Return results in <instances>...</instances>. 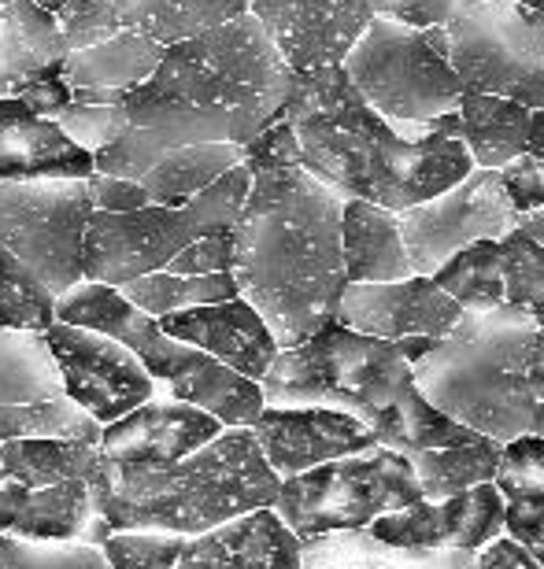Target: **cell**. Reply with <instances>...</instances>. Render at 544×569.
<instances>
[{"label": "cell", "instance_id": "obj_46", "mask_svg": "<svg viewBox=\"0 0 544 569\" xmlns=\"http://www.w3.org/2000/svg\"><path fill=\"white\" fill-rule=\"evenodd\" d=\"M501 181H504L507 200H512V208L518 214L534 211L544 203V181H541V167H537L534 152H523V156H515L512 163H504Z\"/></svg>", "mask_w": 544, "mask_h": 569}, {"label": "cell", "instance_id": "obj_45", "mask_svg": "<svg viewBox=\"0 0 544 569\" xmlns=\"http://www.w3.org/2000/svg\"><path fill=\"white\" fill-rule=\"evenodd\" d=\"M86 189H89V200H93V211H138V208H149V192L141 189V181H130V178H116V174H93L86 178Z\"/></svg>", "mask_w": 544, "mask_h": 569}, {"label": "cell", "instance_id": "obj_1", "mask_svg": "<svg viewBox=\"0 0 544 569\" xmlns=\"http://www.w3.org/2000/svg\"><path fill=\"white\" fill-rule=\"evenodd\" d=\"M293 71L253 16L167 44L160 67L122 97L130 127L93 156V170L138 181L167 148H245L286 108Z\"/></svg>", "mask_w": 544, "mask_h": 569}, {"label": "cell", "instance_id": "obj_29", "mask_svg": "<svg viewBox=\"0 0 544 569\" xmlns=\"http://www.w3.org/2000/svg\"><path fill=\"white\" fill-rule=\"evenodd\" d=\"M248 16V0H116V19L156 44H178Z\"/></svg>", "mask_w": 544, "mask_h": 569}, {"label": "cell", "instance_id": "obj_22", "mask_svg": "<svg viewBox=\"0 0 544 569\" xmlns=\"http://www.w3.org/2000/svg\"><path fill=\"white\" fill-rule=\"evenodd\" d=\"M160 60L164 44L133 30H119L93 49L67 52L63 82L71 86V104H122V97L138 89Z\"/></svg>", "mask_w": 544, "mask_h": 569}, {"label": "cell", "instance_id": "obj_52", "mask_svg": "<svg viewBox=\"0 0 544 569\" xmlns=\"http://www.w3.org/2000/svg\"><path fill=\"white\" fill-rule=\"evenodd\" d=\"M526 315H530V318H534V322H537V326L544 329V296H541V300H537L534 307H530V311H526Z\"/></svg>", "mask_w": 544, "mask_h": 569}, {"label": "cell", "instance_id": "obj_16", "mask_svg": "<svg viewBox=\"0 0 544 569\" xmlns=\"http://www.w3.org/2000/svg\"><path fill=\"white\" fill-rule=\"evenodd\" d=\"M253 16L293 74L345 63L370 27V0H248Z\"/></svg>", "mask_w": 544, "mask_h": 569}, {"label": "cell", "instance_id": "obj_39", "mask_svg": "<svg viewBox=\"0 0 544 569\" xmlns=\"http://www.w3.org/2000/svg\"><path fill=\"white\" fill-rule=\"evenodd\" d=\"M0 569H108L82 540H19L0 532Z\"/></svg>", "mask_w": 544, "mask_h": 569}, {"label": "cell", "instance_id": "obj_8", "mask_svg": "<svg viewBox=\"0 0 544 569\" xmlns=\"http://www.w3.org/2000/svg\"><path fill=\"white\" fill-rule=\"evenodd\" d=\"M248 181H253L248 167L237 163L181 208L149 203V208L119 214L93 211L82 244V278L122 289L133 278L164 270L197 237L234 230L248 197Z\"/></svg>", "mask_w": 544, "mask_h": 569}, {"label": "cell", "instance_id": "obj_59", "mask_svg": "<svg viewBox=\"0 0 544 569\" xmlns=\"http://www.w3.org/2000/svg\"><path fill=\"white\" fill-rule=\"evenodd\" d=\"M0 4H4V0H0Z\"/></svg>", "mask_w": 544, "mask_h": 569}, {"label": "cell", "instance_id": "obj_12", "mask_svg": "<svg viewBox=\"0 0 544 569\" xmlns=\"http://www.w3.org/2000/svg\"><path fill=\"white\" fill-rule=\"evenodd\" d=\"M93 219L86 178L0 181V244L44 284L52 300L82 278L86 226Z\"/></svg>", "mask_w": 544, "mask_h": 569}, {"label": "cell", "instance_id": "obj_56", "mask_svg": "<svg viewBox=\"0 0 544 569\" xmlns=\"http://www.w3.org/2000/svg\"><path fill=\"white\" fill-rule=\"evenodd\" d=\"M534 159H537V167H541V181H544V152H534Z\"/></svg>", "mask_w": 544, "mask_h": 569}, {"label": "cell", "instance_id": "obj_43", "mask_svg": "<svg viewBox=\"0 0 544 569\" xmlns=\"http://www.w3.org/2000/svg\"><path fill=\"white\" fill-rule=\"evenodd\" d=\"M164 270L186 278H204V274H230L234 270V230H219L208 237H197L167 263Z\"/></svg>", "mask_w": 544, "mask_h": 569}, {"label": "cell", "instance_id": "obj_57", "mask_svg": "<svg viewBox=\"0 0 544 569\" xmlns=\"http://www.w3.org/2000/svg\"><path fill=\"white\" fill-rule=\"evenodd\" d=\"M0 448H4V440H0Z\"/></svg>", "mask_w": 544, "mask_h": 569}, {"label": "cell", "instance_id": "obj_26", "mask_svg": "<svg viewBox=\"0 0 544 569\" xmlns=\"http://www.w3.org/2000/svg\"><path fill=\"white\" fill-rule=\"evenodd\" d=\"M342 256L345 281H400L412 278L407 248L396 211L367 200H345L342 211Z\"/></svg>", "mask_w": 544, "mask_h": 569}, {"label": "cell", "instance_id": "obj_13", "mask_svg": "<svg viewBox=\"0 0 544 569\" xmlns=\"http://www.w3.org/2000/svg\"><path fill=\"white\" fill-rule=\"evenodd\" d=\"M396 222H400L412 274L429 278L467 244L507 237L515 230L518 211L507 200L501 170L474 167L467 178L437 192L434 200L400 211Z\"/></svg>", "mask_w": 544, "mask_h": 569}, {"label": "cell", "instance_id": "obj_9", "mask_svg": "<svg viewBox=\"0 0 544 569\" xmlns=\"http://www.w3.org/2000/svg\"><path fill=\"white\" fill-rule=\"evenodd\" d=\"M345 74L382 119L426 127L459 104V74L448 60L445 27L412 30L374 16L345 56Z\"/></svg>", "mask_w": 544, "mask_h": 569}, {"label": "cell", "instance_id": "obj_44", "mask_svg": "<svg viewBox=\"0 0 544 569\" xmlns=\"http://www.w3.org/2000/svg\"><path fill=\"white\" fill-rule=\"evenodd\" d=\"M370 4H374V16L393 19L412 30L448 27L452 16L459 11V0H370Z\"/></svg>", "mask_w": 544, "mask_h": 569}, {"label": "cell", "instance_id": "obj_25", "mask_svg": "<svg viewBox=\"0 0 544 569\" xmlns=\"http://www.w3.org/2000/svg\"><path fill=\"white\" fill-rule=\"evenodd\" d=\"M67 41L60 22L33 0L0 4V97H16L30 78L63 71Z\"/></svg>", "mask_w": 544, "mask_h": 569}, {"label": "cell", "instance_id": "obj_5", "mask_svg": "<svg viewBox=\"0 0 544 569\" xmlns=\"http://www.w3.org/2000/svg\"><path fill=\"white\" fill-rule=\"evenodd\" d=\"M541 326L523 307L463 311L456 329L415 362V389L493 443L530 437L537 396L530 385V356Z\"/></svg>", "mask_w": 544, "mask_h": 569}, {"label": "cell", "instance_id": "obj_24", "mask_svg": "<svg viewBox=\"0 0 544 569\" xmlns=\"http://www.w3.org/2000/svg\"><path fill=\"white\" fill-rule=\"evenodd\" d=\"M504 503V537L544 569V437H518L501 448L493 477Z\"/></svg>", "mask_w": 544, "mask_h": 569}, {"label": "cell", "instance_id": "obj_35", "mask_svg": "<svg viewBox=\"0 0 544 569\" xmlns=\"http://www.w3.org/2000/svg\"><path fill=\"white\" fill-rule=\"evenodd\" d=\"M434 284L463 311H496L504 307V267L501 241H474L456 252L445 267H437Z\"/></svg>", "mask_w": 544, "mask_h": 569}, {"label": "cell", "instance_id": "obj_41", "mask_svg": "<svg viewBox=\"0 0 544 569\" xmlns=\"http://www.w3.org/2000/svg\"><path fill=\"white\" fill-rule=\"evenodd\" d=\"M63 130L67 141H75L82 152L97 156L130 127L122 104H67L60 116L52 119Z\"/></svg>", "mask_w": 544, "mask_h": 569}, {"label": "cell", "instance_id": "obj_49", "mask_svg": "<svg viewBox=\"0 0 544 569\" xmlns=\"http://www.w3.org/2000/svg\"><path fill=\"white\" fill-rule=\"evenodd\" d=\"M515 230L523 233V237H530L534 244L544 248V203H541V208H534V211H523V214H518Z\"/></svg>", "mask_w": 544, "mask_h": 569}, {"label": "cell", "instance_id": "obj_6", "mask_svg": "<svg viewBox=\"0 0 544 569\" xmlns=\"http://www.w3.org/2000/svg\"><path fill=\"white\" fill-rule=\"evenodd\" d=\"M56 322L97 329L127 345L149 378L160 385L164 400H178L200 407L211 418H219L226 429H253L259 411L267 407L256 381L241 378L230 367L204 356L200 348L181 345L171 333H164L160 322L130 307L116 289L97 281H78L56 300Z\"/></svg>", "mask_w": 544, "mask_h": 569}, {"label": "cell", "instance_id": "obj_28", "mask_svg": "<svg viewBox=\"0 0 544 569\" xmlns=\"http://www.w3.org/2000/svg\"><path fill=\"white\" fill-rule=\"evenodd\" d=\"M0 470L27 488H49L63 481H86L89 488H97L105 481L100 448L86 440H4Z\"/></svg>", "mask_w": 544, "mask_h": 569}, {"label": "cell", "instance_id": "obj_14", "mask_svg": "<svg viewBox=\"0 0 544 569\" xmlns=\"http://www.w3.org/2000/svg\"><path fill=\"white\" fill-rule=\"evenodd\" d=\"M49 351L60 367L63 396L78 403L89 418L100 426L116 422V418L130 415L133 407L164 400L160 385L149 378L138 356L119 345L116 337L97 333V329L52 322L44 329Z\"/></svg>", "mask_w": 544, "mask_h": 569}, {"label": "cell", "instance_id": "obj_42", "mask_svg": "<svg viewBox=\"0 0 544 569\" xmlns=\"http://www.w3.org/2000/svg\"><path fill=\"white\" fill-rule=\"evenodd\" d=\"M56 22H60L67 52L93 49V44L116 38L122 30L116 19V0H67V4L56 11Z\"/></svg>", "mask_w": 544, "mask_h": 569}, {"label": "cell", "instance_id": "obj_55", "mask_svg": "<svg viewBox=\"0 0 544 569\" xmlns=\"http://www.w3.org/2000/svg\"><path fill=\"white\" fill-rule=\"evenodd\" d=\"M515 4H523L530 11H541V16H544V0H515Z\"/></svg>", "mask_w": 544, "mask_h": 569}, {"label": "cell", "instance_id": "obj_2", "mask_svg": "<svg viewBox=\"0 0 544 569\" xmlns=\"http://www.w3.org/2000/svg\"><path fill=\"white\" fill-rule=\"evenodd\" d=\"M281 119L311 178L345 200H367L396 214L434 200L474 170L456 111L426 127L389 122L356 93L342 63L293 74Z\"/></svg>", "mask_w": 544, "mask_h": 569}, {"label": "cell", "instance_id": "obj_50", "mask_svg": "<svg viewBox=\"0 0 544 569\" xmlns=\"http://www.w3.org/2000/svg\"><path fill=\"white\" fill-rule=\"evenodd\" d=\"M530 385H534L537 403H544V329L534 340V356H530Z\"/></svg>", "mask_w": 544, "mask_h": 569}, {"label": "cell", "instance_id": "obj_53", "mask_svg": "<svg viewBox=\"0 0 544 569\" xmlns=\"http://www.w3.org/2000/svg\"><path fill=\"white\" fill-rule=\"evenodd\" d=\"M33 4L44 8V11H49V16H56V11H60V8L67 4V0H33Z\"/></svg>", "mask_w": 544, "mask_h": 569}, {"label": "cell", "instance_id": "obj_21", "mask_svg": "<svg viewBox=\"0 0 544 569\" xmlns=\"http://www.w3.org/2000/svg\"><path fill=\"white\" fill-rule=\"evenodd\" d=\"M89 174H93V156L67 141L52 119L33 116L16 97H0V181Z\"/></svg>", "mask_w": 544, "mask_h": 569}, {"label": "cell", "instance_id": "obj_48", "mask_svg": "<svg viewBox=\"0 0 544 569\" xmlns=\"http://www.w3.org/2000/svg\"><path fill=\"white\" fill-rule=\"evenodd\" d=\"M474 569H537V566L530 562V555L518 548L515 540L496 537L489 548L478 555V566H474Z\"/></svg>", "mask_w": 544, "mask_h": 569}, {"label": "cell", "instance_id": "obj_34", "mask_svg": "<svg viewBox=\"0 0 544 569\" xmlns=\"http://www.w3.org/2000/svg\"><path fill=\"white\" fill-rule=\"evenodd\" d=\"M116 292L130 307H138L141 315L164 318V315H175V311H189V307H208V303L234 300L237 281H234V274L186 278V274H171V270H156V274L127 281Z\"/></svg>", "mask_w": 544, "mask_h": 569}, {"label": "cell", "instance_id": "obj_18", "mask_svg": "<svg viewBox=\"0 0 544 569\" xmlns=\"http://www.w3.org/2000/svg\"><path fill=\"white\" fill-rule=\"evenodd\" d=\"M253 437L278 477L378 448L370 426L334 407H264L253 422Z\"/></svg>", "mask_w": 544, "mask_h": 569}, {"label": "cell", "instance_id": "obj_31", "mask_svg": "<svg viewBox=\"0 0 544 569\" xmlns=\"http://www.w3.org/2000/svg\"><path fill=\"white\" fill-rule=\"evenodd\" d=\"M63 400V378L38 329H0V407Z\"/></svg>", "mask_w": 544, "mask_h": 569}, {"label": "cell", "instance_id": "obj_47", "mask_svg": "<svg viewBox=\"0 0 544 569\" xmlns=\"http://www.w3.org/2000/svg\"><path fill=\"white\" fill-rule=\"evenodd\" d=\"M16 100L22 108H30L33 116L56 119L67 104H71V86L63 82V71H44L38 78H30V82L16 93Z\"/></svg>", "mask_w": 544, "mask_h": 569}, {"label": "cell", "instance_id": "obj_32", "mask_svg": "<svg viewBox=\"0 0 544 569\" xmlns=\"http://www.w3.org/2000/svg\"><path fill=\"white\" fill-rule=\"evenodd\" d=\"M370 432L378 448L400 451L407 459H415V455H423V451H434V448H456V443L478 440V432H471L467 426L441 415L418 389L404 392L400 400L370 426Z\"/></svg>", "mask_w": 544, "mask_h": 569}, {"label": "cell", "instance_id": "obj_54", "mask_svg": "<svg viewBox=\"0 0 544 569\" xmlns=\"http://www.w3.org/2000/svg\"><path fill=\"white\" fill-rule=\"evenodd\" d=\"M534 437H544V403H537V415H534Z\"/></svg>", "mask_w": 544, "mask_h": 569}, {"label": "cell", "instance_id": "obj_38", "mask_svg": "<svg viewBox=\"0 0 544 569\" xmlns=\"http://www.w3.org/2000/svg\"><path fill=\"white\" fill-rule=\"evenodd\" d=\"M186 551V537L160 529H122L100 543L108 569H175Z\"/></svg>", "mask_w": 544, "mask_h": 569}, {"label": "cell", "instance_id": "obj_36", "mask_svg": "<svg viewBox=\"0 0 544 569\" xmlns=\"http://www.w3.org/2000/svg\"><path fill=\"white\" fill-rule=\"evenodd\" d=\"M97 418H89L82 407L63 400L49 403H16L0 407V440H86L100 443Z\"/></svg>", "mask_w": 544, "mask_h": 569}, {"label": "cell", "instance_id": "obj_40", "mask_svg": "<svg viewBox=\"0 0 544 569\" xmlns=\"http://www.w3.org/2000/svg\"><path fill=\"white\" fill-rule=\"evenodd\" d=\"M501 267H504V307L530 311L544 296V248L530 237L512 230L501 237Z\"/></svg>", "mask_w": 544, "mask_h": 569}, {"label": "cell", "instance_id": "obj_10", "mask_svg": "<svg viewBox=\"0 0 544 569\" xmlns=\"http://www.w3.org/2000/svg\"><path fill=\"white\" fill-rule=\"evenodd\" d=\"M418 499L423 488L412 459L389 448H370L281 477L275 515L297 540H315L330 532L367 529L374 518L404 510Z\"/></svg>", "mask_w": 544, "mask_h": 569}, {"label": "cell", "instance_id": "obj_4", "mask_svg": "<svg viewBox=\"0 0 544 569\" xmlns=\"http://www.w3.org/2000/svg\"><path fill=\"white\" fill-rule=\"evenodd\" d=\"M281 477L270 470L253 429H222L181 462L152 473L108 477L93 492V521L82 543L100 548L111 532L160 529L200 537L215 526L275 507Z\"/></svg>", "mask_w": 544, "mask_h": 569}, {"label": "cell", "instance_id": "obj_20", "mask_svg": "<svg viewBox=\"0 0 544 569\" xmlns=\"http://www.w3.org/2000/svg\"><path fill=\"white\" fill-rule=\"evenodd\" d=\"M175 569H304V562L300 540L267 507L189 537Z\"/></svg>", "mask_w": 544, "mask_h": 569}, {"label": "cell", "instance_id": "obj_17", "mask_svg": "<svg viewBox=\"0 0 544 569\" xmlns=\"http://www.w3.org/2000/svg\"><path fill=\"white\" fill-rule=\"evenodd\" d=\"M463 318V307L437 289L434 278H400V281H356L345 284L337 303V322L356 333L378 340L429 337L445 340Z\"/></svg>", "mask_w": 544, "mask_h": 569}, {"label": "cell", "instance_id": "obj_19", "mask_svg": "<svg viewBox=\"0 0 544 569\" xmlns=\"http://www.w3.org/2000/svg\"><path fill=\"white\" fill-rule=\"evenodd\" d=\"M164 333H171L181 345L200 348L204 356L230 367L248 381H264L270 362L278 356V340L270 337L264 318L256 315L253 303H245L241 296L208 307H189V311H175L156 318Z\"/></svg>", "mask_w": 544, "mask_h": 569}, {"label": "cell", "instance_id": "obj_27", "mask_svg": "<svg viewBox=\"0 0 544 569\" xmlns=\"http://www.w3.org/2000/svg\"><path fill=\"white\" fill-rule=\"evenodd\" d=\"M459 138L467 148L471 163L485 170H501L515 156L526 152L530 144V122L534 108L518 104V100L489 97V93H459L456 104Z\"/></svg>", "mask_w": 544, "mask_h": 569}, {"label": "cell", "instance_id": "obj_15", "mask_svg": "<svg viewBox=\"0 0 544 569\" xmlns=\"http://www.w3.org/2000/svg\"><path fill=\"white\" fill-rule=\"evenodd\" d=\"M226 426L200 407L178 400H152L133 407L130 415L116 418L100 429V459L108 477L152 473L164 466L181 462L204 443H211ZM100 481V485H105Z\"/></svg>", "mask_w": 544, "mask_h": 569}, {"label": "cell", "instance_id": "obj_58", "mask_svg": "<svg viewBox=\"0 0 544 569\" xmlns=\"http://www.w3.org/2000/svg\"><path fill=\"white\" fill-rule=\"evenodd\" d=\"M0 477H4V470H0Z\"/></svg>", "mask_w": 544, "mask_h": 569}, {"label": "cell", "instance_id": "obj_51", "mask_svg": "<svg viewBox=\"0 0 544 569\" xmlns=\"http://www.w3.org/2000/svg\"><path fill=\"white\" fill-rule=\"evenodd\" d=\"M526 152H544V108L534 111V122H530V144Z\"/></svg>", "mask_w": 544, "mask_h": 569}, {"label": "cell", "instance_id": "obj_11", "mask_svg": "<svg viewBox=\"0 0 544 569\" xmlns=\"http://www.w3.org/2000/svg\"><path fill=\"white\" fill-rule=\"evenodd\" d=\"M448 60L467 93L544 108V16L515 0H459L445 27Z\"/></svg>", "mask_w": 544, "mask_h": 569}, {"label": "cell", "instance_id": "obj_3", "mask_svg": "<svg viewBox=\"0 0 544 569\" xmlns=\"http://www.w3.org/2000/svg\"><path fill=\"white\" fill-rule=\"evenodd\" d=\"M248 197L234 222L237 296L256 307L278 348L308 340L337 318L345 292V197L300 163L248 167Z\"/></svg>", "mask_w": 544, "mask_h": 569}, {"label": "cell", "instance_id": "obj_7", "mask_svg": "<svg viewBox=\"0 0 544 569\" xmlns=\"http://www.w3.org/2000/svg\"><path fill=\"white\" fill-rule=\"evenodd\" d=\"M415 389L412 362L393 340L326 322L308 340L278 348L259 381L267 407H334L374 426L404 392Z\"/></svg>", "mask_w": 544, "mask_h": 569}, {"label": "cell", "instance_id": "obj_23", "mask_svg": "<svg viewBox=\"0 0 544 569\" xmlns=\"http://www.w3.org/2000/svg\"><path fill=\"white\" fill-rule=\"evenodd\" d=\"M93 521V492L86 481L27 488L0 477V532L19 540H82Z\"/></svg>", "mask_w": 544, "mask_h": 569}, {"label": "cell", "instance_id": "obj_30", "mask_svg": "<svg viewBox=\"0 0 544 569\" xmlns=\"http://www.w3.org/2000/svg\"><path fill=\"white\" fill-rule=\"evenodd\" d=\"M241 163V148L237 144H186L167 148L152 159V167L138 178L141 189L149 192V203L160 208H181L197 192H204L215 178Z\"/></svg>", "mask_w": 544, "mask_h": 569}, {"label": "cell", "instance_id": "obj_37", "mask_svg": "<svg viewBox=\"0 0 544 569\" xmlns=\"http://www.w3.org/2000/svg\"><path fill=\"white\" fill-rule=\"evenodd\" d=\"M56 322V300L44 284L0 244V329H38Z\"/></svg>", "mask_w": 544, "mask_h": 569}, {"label": "cell", "instance_id": "obj_33", "mask_svg": "<svg viewBox=\"0 0 544 569\" xmlns=\"http://www.w3.org/2000/svg\"><path fill=\"white\" fill-rule=\"evenodd\" d=\"M423 499H448L467 492L474 485H489L501 466V443L478 437L456 448H434L412 459Z\"/></svg>", "mask_w": 544, "mask_h": 569}]
</instances>
